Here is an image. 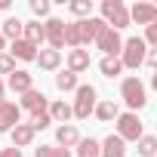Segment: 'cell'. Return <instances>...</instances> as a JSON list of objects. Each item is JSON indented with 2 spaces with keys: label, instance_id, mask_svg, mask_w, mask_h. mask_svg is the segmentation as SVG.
<instances>
[{
  "label": "cell",
  "instance_id": "cell-1",
  "mask_svg": "<svg viewBox=\"0 0 157 157\" xmlns=\"http://www.w3.org/2000/svg\"><path fill=\"white\" fill-rule=\"evenodd\" d=\"M120 99L126 102L129 111H142L148 105V90L145 83L139 80V77H123V83H120Z\"/></svg>",
  "mask_w": 157,
  "mask_h": 157
},
{
  "label": "cell",
  "instance_id": "cell-2",
  "mask_svg": "<svg viewBox=\"0 0 157 157\" xmlns=\"http://www.w3.org/2000/svg\"><path fill=\"white\" fill-rule=\"evenodd\" d=\"M102 19H105L108 28H114V31H120V28H126V25L132 22L123 0H102Z\"/></svg>",
  "mask_w": 157,
  "mask_h": 157
},
{
  "label": "cell",
  "instance_id": "cell-3",
  "mask_svg": "<svg viewBox=\"0 0 157 157\" xmlns=\"http://www.w3.org/2000/svg\"><path fill=\"white\" fill-rule=\"evenodd\" d=\"M120 62H123V68H139V65H145V62H148V43H145V37H129V40L123 43Z\"/></svg>",
  "mask_w": 157,
  "mask_h": 157
},
{
  "label": "cell",
  "instance_id": "cell-4",
  "mask_svg": "<svg viewBox=\"0 0 157 157\" xmlns=\"http://www.w3.org/2000/svg\"><path fill=\"white\" fill-rule=\"evenodd\" d=\"M96 105H99L96 86L83 83L80 90H77V99H74V117H77V120H86L90 114H96Z\"/></svg>",
  "mask_w": 157,
  "mask_h": 157
},
{
  "label": "cell",
  "instance_id": "cell-5",
  "mask_svg": "<svg viewBox=\"0 0 157 157\" xmlns=\"http://www.w3.org/2000/svg\"><path fill=\"white\" fill-rule=\"evenodd\" d=\"M117 136L123 139V142H139L145 132H142V120H139V114L136 111H126V114H120L117 117Z\"/></svg>",
  "mask_w": 157,
  "mask_h": 157
},
{
  "label": "cell",
  "instance_id": "cell-6",
  "mask_svg": "<svg viewBox=\"0 0 157 157\" xmlns=\"http://www.w3.org/2000/svg\"><path fill=\"white\" fill-rule=\"evenodd\" d=\"M19 123H22V105L3 99L0 102V132H13Z\"/></svg>",
  "mask_w": 157,
  "mask_h": 157
},
{
  "label": "cell",
  "instance_id": "cell-7",
  "mask_svg": "<svg viewBox=\"0 0 157 157\" xmlns=\"http://www.w3.org/2000/svg\"><path fill=\"white\" fill-rule=\"evenodd\" d=\"M123 43H126V40H123L120 31H114V28H105L102 37L96 40V46H99L105 56H120V52H123Z\"/></svg>",
  "mask_w": 157,
  "mask_h": 157
},
{
  "label": "cell",
  "instance_id": "cell-8",
  "mask_svg": "<svg viewBox=\"0 0 157 157\" xmlns=\"http://www.w3.org/2000/svg\"><path fill=\"white\" fill-rule=\"evenodd\" d=\"M105 28H108V22H105V19H96V16L83 19V22H80V31H83V46L96 43V40L102 37V31H105Z\"/></svg>",
  "mask_w": 157,
  "mask_h": 157
},
{
  "label": "cell",
  "instance_id": "cell-9",
  "mask_svg": "<svg viewBox=\"0 0 157 157\" xmlns=\"http://www.w3.org/2000/svg\"><path fill=\"white\" fill-rule=\"evenodd\" d=\"M43 25H46V43H49V49L62 52V46H65V22L62 19H46Z\"/></svg>",
  "mask_w": 157,
  "mask_h": 157
},
{
  "label": "cell",
  "instance_id": "cell-10",
  "mask_svg": "<svg viewBox=\"0 0 157 157\" xmlns=\"http://www.w3.org/2000/svg\"><path fill=\"white\" fill-rule=\"evenodd\" d=\"M129 19L136 22V25H154L157 22V3H136L132 10H129Z\"/></svg>",
  "mask_w": 157,
  "mask_h": 157
},
{
  "label": "cell",
  "instance_id": "cell-11",
  "mask_svg": "<svg viewBox=\"0 0 157 157\" xmlns=\"http://www.w3.org/2000/svg\"><path fill=\"white\" fill-rule=\"evenodd\" d=\"M56 145L59 148H77V145H80V132H77V126L74 123H65V126H59L56 129Z\"/></svg>",
  "mask_w": 157,
  "mask_h": 157
},
{
  "label": "cell",
  "instance_id": "cell-12",
  "mask_svg": "<svg viewBox=\"0 0 157 157\" xmlns=\"http://www.w3.org/2000/svg\"><path fill=\"white\" fill-rule=\"evenodd\" d=\"M10 56H13V59H22V62H37L40 52H37L34 43H28V40L22 37V40H16V43L10 46Z\"/></svg>",
  "mask_w": 157,
  "mask_h": 157
},
{
  "label": "cell",
  "instance_id": "cell-13",
  "mask_svg": "<svg viewBox=\"0 0 157 157\" xmlns=\"http://www.w3.org/2000/svg\"><path fill=\"white\" fill-rule=\"evenodd\" d=\"M22 108H28L31 114H37V111H49V102H46V96L40 90H28L22 96Z\"/></svg>",
  "mask_w": 157,
  "mask_h": 157
},
{
  "label": "cell",
  "instance_id": "cell-14",
  "mask_svg": "<svg viewBox=\"0 0 157 157\" xmlns=\"http://www.w3.org/2000/svg\"><path fill=\"white\" fill-rule=\"evenodd\" d=\"M102 157H126V142H123L117 132H111V136L102 142Z\"/></svg>",
  "mask_w": 157,
  "mask_h": 157
},
{
  "label": "cell",
  "instance_id": "cell-15",
  "mask_svg": "<svg viewBox=\"0 0 157 157\" xmlns=\"http://www.w3.org/2000/svg\"><path fill=\"white\" fill-rule=\"evenodd\" d=\"M10 90L25 96L28 90H34V74H31V71H16V74H10Z\"/></svg>",
  "mask_w": 157,
  "mask_h": 157
},
{
  "label": "cell",
  "instance_id": "cell-16",
  "mask_svg": "<svg viewBox=\"0 0 157 157\" xmlns=\"http://www.w3.org/2000/svg\"><path fill=\"white\" fill-rule=\"evenodd\" d=\"M10 136H13V145H16V148H28V145L34 142L37 129H34L31 123H19V126H16V129H13Z\"/></svg>",
  "mask_w": 157,
  "mask_h": 157
},
{
  "label": "cell",
  "instance_id": "cell-17",
  "mask_svg": "<svg viewBox=\"0 0 157 157\" xmlns=\"http://www.w3.org/2000/svg\"><path fill=\"white\" fill-rule=\"evenodd\" d=\"M86 68H90V49H71L68 52V71L83 74Z\"/></svg>",
  "mask_w": 157,
  "mask_h": 157
},
{
  "label": "cell",
  "instance_id": "cell-18",
  "mask_svg": "<svg viewBox=\"0 0 157 157\" xmlns=\"http://www.w3.org/2000/svg\"><path fill=\"white\" fill-rule=\"evenodd\" d=\"M49 117H52V123H62V126H65V123L74 117V105H68L65 99H62V102H52V105H49Z\"/></svg>",
  "mask_w": 157,
  "mask_h": 157
},
{
  "label": "cell",
  "instance_id": "cell-19",
  "mask_svg": "<svg viewBox=\"0 0 157 157\" xmlns=\"http://www.w3.org/2000/svg\"><path fill=\"white\" fill-rule=\"evenodd\" d=\"M96 117H99L102 123H111V120H117V117H120V108H117V102H114V99H102V102L96 105Z\"/></svg>",
  "mask_w": 157,
  "mask_h": 157
},
{
  "label": "cell",
  "instance_id": "cell-20",
  "mask_svg": "<svg viewBox=\"0 0 157 157\" xmlns=\"http://www.w3.org/2000/svg\"><path fill=\"white\" fill-rule=\"evenodd\" d=\"M37 65H40V71H59V65H62V52H59V49H40Z\"/></svg>",
  "mask_w": 157,
  "mask_h": 157
},
{
  "label": "cell",
  "instance_id": "cell-21",
  "mask_svg": "<svg viewBox=\"0 0 157 157\" xmlns=\"http://www.w3.org/2000/svg\"><path fill=\"white\" fill-rule=\"evenodd\" d=\"M65 46H71V49H83V31H80V22H68V25H65Z\"/></svg>",
  "mask_w": 157,
  "mask_h": 157
},
{
  "label": "cell",
  "instance_id": "cell-22",
  "mask_svg": "<svg viewBox=\"0 0 157 157\" xmlns=\"http://www.w3.org/2000/svg\"><path fill=\"white\" fill-rule=\"evenodd\" d=\"M25 40L34 43V46H40V43L46 40V25H40L37 19H34V22H25Z\"/></svg>",
  "mask_w": 157,
  "mask_h": 157
},
{
  "label": "cell",
  "instance_id": "cell-23",
  "mask_svg": "<svg viewBox=\"0 0 157 157\" xmlns=\"http://www.w3.org/2000/svg\"><path fill=\"white\" fill-rule=\"evenodd\" d=\"M0 34L10 37V40L16 43V40H22V37H25V22H22V19H6V22H3V28H0Z\"/></svg>",
  "mask_w": 157,
  "mask_h": 157
},
{
  "label": "cell",
  "instance_id": "cell-24",
  "mask_svg": "<svg viewBox=\"0 0 157 157\" xmlns=\"http://www.w3.org/2000/svg\"><path fill=\"white\" fill-rule=\"evenodd\" d=\"M56 90H62V93H77V90H80V83H77V74L74 71H59L56 74Z\"/></svg>",
  "mask_w": 157,
  "mask_h": 157
},
{
  "label": "cell",
  "instance_id": "cell-25",
  "mask_svg": "<svg viewBox=\"0 0 157 157\" xmlns=\"http://www.w3.org/2000/svg\"><path fill=\"white\" fill-rule=\"evenodd\" d=\"M74 151H77V157H102V142L99 139H80V145Z\"/></svg>",
  "mask_w": 157,
  "mask_h": 157
},
{
  "label": "cell",
  "instance_id": "cell-26",
  "mask_svg": "<svg viewBox=\"0 0 157 157\" xmlns=\"http://www.w3.org/2000/svg\"><path fill=\"white\" fill-rule=\"evenodd\" d=\"M99 71H102L105 77H117V74H123V62H120V56H105V59L99 62Z\"/></svg>",
  "mask_w": 157,
  "mask_h": 157
},
{
  "label": "cell",
  "instance_id": "cell-27",
  "mask_svg": "<svg viewBox=\"0 0 157 157\" xmlns=\"http://www.w3.org/2000/svg\"><path fill=\"white\" fill-rule=\"evenodd\" d=\"M68 10H71V16H80V22H83V19H90V13H93V0H71Z\"/></svg>",
  "mask_w": 157,
  "mask_h": 157
},
{
  "label": "cell",
  "instance_id": "cell-28",
  "mask_svg": "<svg viewBox=\"0 0 157 157\" xmlns=\"http://www.w3.org/2000/svg\"><path fill=\"white\" fill-rule=\"evenodd\" d=\"M34 157H71L68 148H59V145H40L34 151Z\"/></svg>",
  "mask_w": 157,
  "mask_h": 157
},
{
  "label": "cell",
  "instance_id": "cell-29",
  "mask_svg": "<svg viewBox=\"0 0 157 157\" xmlns=\"http://www.w3.org/2000/svg\"><path fill=\"white\" fill-rule=\"evenodd\" d=\"M139 154L142 157H157V139L154 136H142L139 139Z\"/></svg>",
  "mask_w": 157,
  "mask_h": 157
},
{
  "label": "cell",
  "instance_id": "cell-30",
  "mask_svg": "<svg viewBox=\"0 0 157 157\" xmlns=\"http://www.w3.org/2000/svg\"><path fill=\"white\" fill-rule=\"evenodd\" d=\"M28 123L40 132V129H46V126L52 123V117H49V111H37V114H31V120H28Z\"/></svg>",
  "mask_w": 157,
  "mask_h": 157
},
{
  "label": "cell",
  "instance_id": "cell-31",
  "mask_svg": "<svg viewBox=\"0 0 157 157\" xmlns=\"http://www.w3.org/2000/svg\"><path fill=\"white\" fill-rule=\"evenodd\" d=\"M19 68H16V59L10 56V52H0V74H16Z\"/></svg>",
  "mask_w": 157,
  "mask_h": 157
},
{
  "label": "cell",
  "instance_id": "cell-32",
  "mask_svg": "<svg viewBox=\"0 0 157 157\" xmlns=\"http://www.w3.org/2000/svg\"><path fill=\"white\" fill-rule=\"evenodd\" d=\"M31 13H34L37 19L49 16V0H31Z\"/></svg>",
  "mask_w": 157,
  "mask_h": 157
},
{
  "label": "cell",
  "instance_id": "cell-33",
  "mask_svg": "<svg viewBox=\"0 0 157 157\" xmlns=\"http://www.w3.org/2000/svg\"><path fill=\"white\" fill-rule=\"evenodd\" d=\"M145 43H148V46H154V49H157V22H154V25H148V28H145Z\"/></svg>",
  "mask_w": 157,
  "mask_h": 157
},
{
  "label": "cell",
  "instance_id": "cell-34",
  "mask_svg": "<svg viewBox=\"0 0 157 157\" xmlns=\"http://www.w3.org/2000/svg\"><path fill=\"white\" fill-rule=\"evenodd\" d=\"M0 157H22V148H0Z\"/></svg>",
  "mask_w": 157,
  "mask_h": 157
},
{
  "label": "cell",
  "instance_id": "cell-35",
  "mask_svg": "<svg viewBox=\"0 0 157 157\" xmlns=\"http://www.w3.org/2000/svg\"><path fill=\"white\" fill-rule=\"evenodd\" d=\"M148 65L157 71V49H148Z\"/></svg>",
  "mask_w": 157,
  "mask_h": 157
},
{
  "label": "cell",
  "instance_id": "cell-36",
  "mask_svg": "<svg viewBox=\"0 0 157 157\" xmlns=\"http://www.w3.org/2000/svg\"><path fill=\"white\" fill-rule=\"evenodd\" d=\"M151 86H154V93H157V71H154V77H151Z\"/></svg>",
  "mask_w": 157,
  "mask_h": 157
},
{
  "label": "cell",
  "instance_id": "cell-37",
  "mask_svg": "<svg viewBox=\"0 0 157 157\" xmlns=\"http://www.w3.org/2000/svg\"><path fill=\"white\" fill-rule=\"evenodd\" d=\"M0 10H10V0H0Z\"/></svg>",
  "mask_w": 157,
  "mask_h": 157
},
{
  "label": "cell",
  "instance_id": "cell-38",
  "mask_svg": "<svg viewBox=\"0 0 157 157\" xmlns=\"http://www.w3.org/2000/svg\"><path fill=\"white\" fill-rule=\"evenodd\" d=\"M3 46H6V37H3V34H0V52H3Z\"/></svg>",
  "mask_w": 157,
  "mask_h": 157
},
{
  "label": "cell",
  "instance_id": "cell-39",
  "mask_svg": "<svg viewBox=\"0 0 157 157\" xmlns=\"http://www.w3.org/2000/svg\"><path fill=\"white\" fill-rule=\"evenodd\" d=\"M0 99H3V83H0Z\"/></svg>",
  "mask_w": 157,
  "mask_h": 157
}]
</instances>
